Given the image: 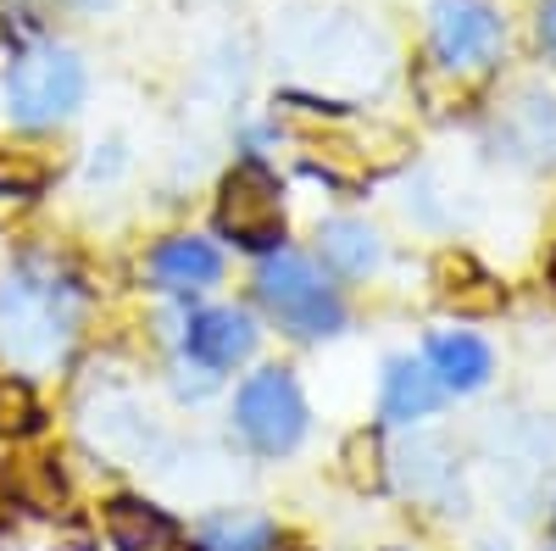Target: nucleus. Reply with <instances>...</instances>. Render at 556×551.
Wrapping results in <instances>:
<instances>
[{"mask_svg":"<svg viewBox=\"0 0 556 551\" xmlns=\"http://www.w3.org/2000/svg\"><path fill=\"white\" fill-rule=\"evenodd\" d=\"M78 329V301L73 290L45 267H23L0 285V346L17 362H51L67 351Z\"/></svg>","mask_w":556,"mask_h":551,"instance_id":"obj_1","label":"nucleus"},{"mask_svg":"<svg viewBox=\"0 0 556 551\" xmlns=\"http://www.w3.org/2000/svg\"><path fill=\"white\" fill-rule=\"evenodd\" d=\"M256 301L285 324L295 340H329L345 324V301L301 251H273L256 267Z\"/></svg>","mask_w":556,"mask_h":551,"instance_id":"obj_2","label":"nucleus"},{"mask_svg":"<svg viewBox=\"0 0 556 551\" xmlns=\"http://www.w3.org/2000/svg\"><path fill=\"white\" fill-rule=\"evenodd\" d=\"M84 101V62L62 45H34L12 62L7 78V107L23 128H51L62 117H73Z\"/></svg>","mask_w":556,"mask_h":551,"instance_id":"obj_3","label":"nucleus"},{"mask_svg":"<svg viewBox=\"0 0 556 551\" xmlns=\"http://www.w3.org/2000/svg\"><path fill=\"white\" fill-rule=\"evenodd\" d=\"M235 424L262 456L295 451V440L306 435V401H301V390H295V379L285 374V367H262V374H251L240 385Z\"/></svg>","mask_w":556,"mask_h":551,"instance_id":"obj_4","label":"nucleus"},{"mask_svg":"<svg viewBox=\"0 0 556 551\" xmlns=\"http://www.w3.org/2000/svg\"><path fill=\"white\" fill-rule=\"evenodd\" d=\"M429 39H434V57L445 73H484L501 57L506 28L490 0H434Z\"/></svg>","mask_w":556,"mask_h":551,"instance_id":"obj_5","label":"nucleus"},{"mask_svg":"<svg viewBox=\"0 0 556 551\" xmlns=\"http://www.w3.org/2000/svg\"><path fill=\"white\" fill-rule=\"evenodd\" d=\"M217 228L228 240H240L251 251L273 246L285 228V201H278V178L262 162H240L223 178V201H217Z\"/></svg>","mask_w":556,"mask_h":551,"instance_id":"obj_6","label":"nucleus"},{"mask_svg":"<svg viewBox=\"0 0 556 551\" xmlns=\"http://www.w3.org/2000/svg\"><path fill=\"white\" fill-rule=\"evenodd\" d=\"M495 134H501V146L513 151L518 162L556 167V96H551V89H540V84L518 89V96L501 107Z\"/></svg>","mask_w":556,"mask_h":551,"instance_id":"obj_7","label":"nucleus"},{"mask_svg":"<svg viewBox=\"0 0 556 551\" xmlns=\"http://www.w3.org/2000/svg\"><path fill=\"white\" fill-rule=\"evenodd\" d=\"M184 351L201 367H212V374H223V367H235L256 351V324L240 306H206L184 324Z\"/></svg>","mask_w":556,"mask_h":551,"instance_id":"obj_8","label":"nucleus"},{"mask_svg":"<svg viewBox=\"0 0 556 551\" xmlns=\"http://www.w3.org/2000/svg\"><path fill=\"white\" fill-rule=\"evenodd\" d=\"M151 279L173 296H190V290H206L223 279V251L212 240H195V235H178V240H162L151 251Z\"/></svg>","mask_w":556,"mask_h":551,"instance_id":"obj_9","label":"nucleus"},{"mask_svg":"<svg viewBox=\"0 0 556 551\" xmlns=\"http://www.w3.org/2000/svg\"><path fill=\"white\" fill-rule=\"evenodd\" d=\"M101 524H106V540H112L117 551H167L173 535H178L173 518H167L162 508H151V501H139V496L106 501Z\"/></svg>","mask_w":556,"mask_h":551,"instance_id":"obj_10","label":"nucleus"},{"mask_svg":"<svg viewBox=\"0 0 556 551\" xmlns=\"http://www.w3.org/2000/svg\"><path fill=\"white\" fill-rule=\"evenodd\" d=\"M440 396H445V385L434 379L429 362H417V356L390 362V374H384V418H395V424L429 418V412L440 406Z\"/></svg>","mask_w":556,"mask_h":551,"instance_id":"obj_11","label":"nucleus"},{"mask_svg":"<svg viewBox=\"0 0 556 551\" xmlns=\"http://www.w3.org/2000/svg\"><path fill=\"white\" fill-rule=\"evenodd\" d=\"M317 246H323V262H329L334 273H345V279H367V273L379 267V256H384L379 235L367 223H356V217H329L317 228Z\"/></svg>","mask_w":556,"mask_h":551,"instance_id":"obj_12","label":"nucleus"},{"mask_svg":"<svg viewBox=\"0 0 556 551\" xmlns=\"http://www.w3.org/2000/svg\"><path fill=\"white\" fill-rule=\"evenodd\" d=\"M424 362L434 367V379L445 390H479L490 379V346L479 335H462V329L456 335H434Z\"/></svg>","mask_w":556,"mask_h":551,"instance_id":"obj_13","label":"nucleus"},{"mask_svg":"<svg viewBox=\"0 0 556 551\" xmlns=\"http://www.w3.org/2000/svg\"><path fill=\"white\" fill-rule=\"evenodd\" d=\"M401 463H406V490L424 496V501H445L456 490V463L440 440H406L401 446Z\"/></svg>","mask_w":556,"mask_h":551,"instance_id":"obj_14","label":"nucleus"},{"mask_svg":"<svg viewBox=\"0 0 556 551\" xmlns=\"http://www.w3.org/2000/svg\"><path fill=\"white\" fill-rule=\"evenodd\" d=\"M273 524L256 518V513H217L195 529V546L201 551H273Z\"/></svg>","mask_w":556,"mask_h":551,"instance_id":"obj_15","label":"nucleus"},{"mask_svg":"<svg viewBox=\"0 0 556 551\" xmlns=\"http://www.w3.org/2000/svg\"><path fill=\"white\" fill-rule=\"evenodd\" d=\"M7 485H12L17 501H28L39 513H62V501H67L51 456H17V463H7Z\"/></svg>","mask_w":556,"mask_h":551,"instance_id":"obj_16","label":"nucleus"},{"mask_svg":"<svg viewBox=\"0 0 556 551\" xmlns=\"http://www.w3.org/2000/svg\"><path fill=\"white\" fill-rule=\"evenodd\" d=\"M340 474H345V485L351 490H384V479H390V456H384V440L374 435V429H356L345 446H340Z\"/></svg>","mask_w":556,"mask_h":551,"instance_id":"obj_17","label":"nucleus"},{"mask_svg":"<svg viewBox=\"0 0 556 551\" xmlns=\"http://www.w3.org/2000/svg\"><path fill=\"white\" fill-rule=\"evenodd\" d=\"M306 151H312V167H317V173H329V178H340V184L367 178V162H362L356 140H345V134H317Z\"/></svg>","mask_w":556,"mask_h":551,"instance_id":"obj_18","label":"nucleus"},{"mask_svg":"<svg viewBox=\"0 0 556 551\" xmlns=\"http://www.w3.org/2000/svg\"><path fill=\"white\" fill-rule=\"evenodd\" d=\"M39 429V396L23 379H0V440H23Z\"/></svg>","mask_w":556,"mask_h":551,"instance_id":"obj_19","label":"nucleus"},{"mask_svg":"<svg viewBox=\"0 0 556 551\" xmlns=\"http://www.w3.org/2000/svg\"><path fill=\"white\" fill-rule=\"evenodd\" d=\"M45 156H34V151H7L0 146V190H12V196H28V190H39L45 184Z\"/></svg>","mask_w":556,"mask_h":551,"instance_id":"obj_20","label":"nucleus"},{"mask_svg":"<svg viewBox=\"0 0 556 551\" xmlns=\"http://www.w3.org/2000/svg\"><path fill=\"white\" fill-rule=\"evenodd\" d=\"M445 306H451V312H468V317H484V312H495V306H501V285H495V279H484V273H473L468 285L445 290Z\"/></svg>","mask_w":556,"mask_h":551,"instance_id":"obj_21","label":"nucleus"},{"mask_svg":"<svg viewBox=\"0 0 556 551\" xmlns=\"http://www.w3.org/2000/svg\"><path fill=\"white\" fill-rule=\"evenodd\" d=\"M540 45H545V51L556 57V0H551V7L540 12Z\"/></svg>","mask_w":556,"mask_h":551,"instance_id":"obj_22","label":"nucleus"},{"mask_svg":"<svg viewBox=\"0 0 556 551\" xmlns=\"http://www.w3.org/2000/svg\"><path fill=\"white\" fill-rule=\"evenodd\" d=\"M0 39H7V17H0Z\"/></svg>","mask_w":556,"mask_h":551,"instance_id":"obj_23","label":"nucleus"},{"mask_svg":"<svg viewBox=\"0 0 556 551\" xmlns=\"http://www.w3.org/2000/svg\"><path fill=\"white\" fill-rule=\"evenodd\" d=\"M551 279H556V267H551Z\"/></svg>","mask_w":556,"mask_h":551,"instance_id":"obj_24","label":"nucleus"},{"mask_svg":"<svg viewBox=\"0 0 556 551\" xmlns=\"http://www.w3.org/2000/svg\"><path fill=\"white\" fill-rule=\"evenodd\" d=\"M0 518H7V513H0Z\"/></svg>","mask_w":556,"mask_h":551,"instance_id":"obj_25","label":"nucleus"}]
</instances>
